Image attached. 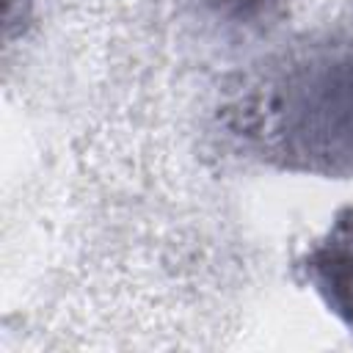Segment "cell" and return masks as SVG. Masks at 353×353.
Returning <instances> with one entry per match:
<instances>
[{
  "label": "cell",
  "mask_w": 353,
  "mask_h": 353,
  "mask_svg": "<svg viewBox=\"0 0 353 353\" xmlns=\"http://www.w3.org/2000/svg\"><path fill=\"white\" fill-rule=\"evenodd\" d=\"M323 303L353 331V207H345L325 234L295 262Z\"/></svg>",
  "instance_id": "obj_2"
},
{
  "label": "cell",
  "mask_w": 353,
  "mask_h": 353,
  "mask_svg": "<svg viewBox=\"0 0 353 353\" xmlns=\"http://www.w3.org/2000/svg\"><path fill=\"white\" fill-rule=\"evenodd\" d=\"M223 113L262 163L353 176V22L287 44L243 80Z\"/></svg>",
  "instance_id": "obj_1"
},
{
  "label": "cell",
  "mask_w": 353,
  "mask_h": 353,
  "mask_svg": "<svg viewBox=\"0 0 353 353\" xmlns=\"http://www.w3.org/2000/svg\"><path fill=\"white\" fill-rule=\"evenodd\" d=\"M210 3L218 14H223L234 22H243V25H254L256 19L268 17L279 0H210Z\"/></svg>",
  "instance_id": "obj_3"
}]
</instances>
